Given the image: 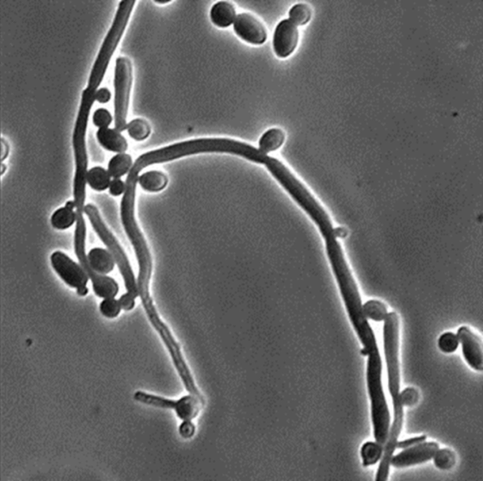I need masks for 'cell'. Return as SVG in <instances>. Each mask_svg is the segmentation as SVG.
I'll return each mask as SVG.
<instances>
[{"mask_svg": "<svg viewBox=\"0 0 483 481\" xmlns=\"http://www.w3.org/2000/svg\"><path fill=\"white\" fill-rule=\"evenodd\" d=\"M0 150H1V151H0V161L4 162L8 156H9L10 148L9 143H8L6 140L3 139V138L0 139Z\"/></svg>", "mask_w": 483, "mask_h": 481, "instance_id": "cell-34", "label": "cell"}, {"mask_svg": "<svg viewBox=\"0 0 483 481\" xmlns=\"http://www.w3.org/2000/svg\"><path fill=\"white\" fill-rule=\"evenodd\" d=\"M132 165V158L130 155L127 153H119L110 159L107 171L110 178H121L130 173Z\"/></svg>", "mask_w": 483, "mask_h": 481, "instance_id": "cell-19", "label": "cell"}, {"mask_svg": "<svg viewBox=\"0 0 483 481\" xmlns=\"http://www.w3.org/2000/svg\"><path fill=\"white\" fill-rule=\"evenodd\" d=\"M112 121L113 117L109 110L103 109V108L95 110L94 115H93V123L99 128H109Z\"/></svg>", "mask_w": 483, "mask_h": 481, "instance_id": "cell-28", "label": "cell"}, {"mask_svg": "<svg viewBox=\"0 0 483 481\" xmlns=\"http://www.w3.org/2000/svg\"><path fill=\"white\" fill-rule=\"evenodd\" d=\"M74 201H68L64 207L58 209L51 216V225L58 231H65L75 223Z\"/></svg>", "mask_w": 483, "mask_h": 481, "instance_id": "cell-17", "label": "cell"}, {"mask_svg": "<svg viewBox=\"0 0 483 481\" xmlns=\"http://www.w3.org/2000/svg\"><path fill=\"white\" fill-rule=\"evenodd\" d=\"M84 213L89 218L93 228L97 233L98 237L107 246L108 251L112 254L115 264H117L121 276L124 279L127 293L120 297L119 303L121 308L124 311L130 312L134 309L135 301L138 297L137 279H135L130 261H128L125 251L121 248L117 238L110 233L109 228L105 225L104 221L100 216L99 211L94 205H85Z\"/></svg>", "mask_w": 483, "mask_h": 481, "instance_id": "cell-4", "label": "cell"}, {"mask_svg": "<svg viewBox=\"0 0 483 481\" xmlns=\"http://www.w3.org/2000/svg\"><path fill=\"white\" fill-rule=\"evenodd\" d=\"M126 130L132 139L141 142V141L147 139L150 135L151 128L147 121L136 118V119L128 123Z\"/></svg>", "mask_w": 483, "mask_h": 481, "instance_id": "cell-22", "label": "cell"}, {"mask_svg": "<svg viewBox=\"0 0 483 481\" xmlns=\"http://www.w3.org/2000/svg\"><path fill=\"white\" fill-rule=\"evenodd\" d=\"M289 20L296 27L308 24L311 19V8L306 4H296L289 12Z\"/></svg>", "mask_w": 483, "mask_h": 481, "instance_id": "cell-24", "label": "cell"}, {"mask_svg": "<svg viewBox=\"0 0 483 481\" xmlns=\"http://www.w3.org/2000/svg\"><path fill=\"white\" fill-rule=\"evenodd\" d=\"M459 344L460 342L457 335L452 333V332H445L438 340V347L445 354H450L456 351Z\"/></svg>", "mask_w": 483, "mask_h": 481, "instance_id": "cell-26", "label": "cell"}, {"mask_svg": "<svg viewBox=\"0 0 483 481\" xmlns=\"http://www.w3.org/2000/svg\"><path fill=\"white\" fill-rule=\"evenodd\" d=\"M458 339L462 344V354L465 361L477 371L483 370L482 341L479 336L473 333L467 327L458 329Z\"/></svg>", "mask_w": 483, "mask_h": 481, "instance_id": "cell-12", "label": "cell"}, {"mask_svg": "<svg viewBox=\"0 0 483 481\" xmlns=\"http://www.w3.org/2000/svg\"><path fill=\"white\" fill-rule=\"evenodd\" d=\"M202 153H226L240 156L259 165H264L268 158V155L263 154L258 148L246 143L226 138H202L174 143L168 147L145 153L138 157L128 174L139 177L141 171L148 166L168 163L185 156Z\"/></svg>", "mask_w": 483, "mask_h": 481, "instance_id": "cell-3", "label": "cell"}, {"mask_svg": "<svg viewBox=\"0 0 483 481\" xmlns=\"http://www.w3.org/2000/svg\"><path fill=\"white\" fill-rule=\"evenodd\" d=\"M137 183L145 192L158 193L168 185V178L161 171H148L138 177Z\"/></svg>", "mask_w": 483, "mask_h": 481, "instance_id": "cell-16", "label": "cell"}, {"mask_svg": "<svg viewBox=\"0 0 483 481\" xmlns=\"http://www.w3.org/2000/svg\"><path fill=\"white\" fill-rule=\"evenodd\" d=\"M132 84V64L128 58L119 57L115 69V126L117 132L127 128L128 105Z\"/></svg>", "mask_w": 483, "mask_h": 481, "instance_id": "cell-6", "label": "cell"}, {"mask_svg": "<svg viewBox=\"0 0 483 481\" xmlns=\"http://www.w3.org/2000/svg\"><path fill=\"white\" fill-rule=\"evenodd\" d=\"M434 459L435 467L441 470L451 469L456 462V456L454 452L447 448L438 449L434 456Z\"/></svg>", "mask_w": 483, "mask_h": 481, "instance_id": "cell-25", "label": "cell"}, {"mask_svg": "<svg viewBox=\"0 0 483 481\" xmlns=\"http://www.w3.org/2000/svg\"><path fill=\"white\" fill-rule=\"evenodd\" d=\"M0 167H1V169H0V176H2V175H3V174L5 172V169H6V165H3V163H2V165H0Z\"/></svg>", "mask_w": 483, "mask_h": 481, "instance_id": "cell-36", "label": "cell"}, {"mask_svg": "<svg viewBox=\"0 0 483 481\" xmlns=\"http://www.w3.org/2000/svg\"><path fill=\"white\" fill-rule=\"evenodd\" d=\"M439 449V445L435 442L422 443L406 448L403 451L396 456H392L390 465L396 468H404L420 465L432 460Z\"/></svg>", "mask_w": 483, "mask_h": 481, "instance_id": "cell-9", "label": "cell"}, {"mask_svg": "<svg viewBox=\"0 0 483 481\" xmlns=\"http://www.w3.org/2000/svg\"><path fill=\"white\" fill-rule=\"evenodd\" d=\"M326 248L329 263L331 264L346 311L349 312V319L358 334L360 341L364 344L361 354L362 356L368 357L366 379L370 400H371L374 436L376 443L384 447L388 438L391 417H390L388 405L382 387V362L376 337L372 331V327H370L368 320L362 312V299L358 287L347 266L339 242H329L326 244Z\"/></svg>", "mask_w": 483, "mask_h": 481, "instance_id": "cell-1", "label": "cell"}, {"mask_svg": "<svg viewBox=\"0 0 483 481\" xmlns=\"http://www.w3.org/2000/svg\"><path fill=\"white\" fill-rule=\"evenodd\" d=\"M264 165L272 176L279 181V185L283 186L287 192L290 193L294 201L308 213L311 220L318 226L319 230L332 225L327 211L283 163L275 158L268 157Z\"/></svg>", "mask_w": 483, "mask_h": 481, "instance_id": "cell-5", "label": "cell"}, {"mask_svg": "<svg viewBox=\"0 0 483 481\" xmlns=\"http://www.w3.org/2000/svg\"><path fill=\"white\" fill-rule=\"evenodd\" d=\"M384 344L387 374H388V389L394 407V421L390 425L388 438L384 447V454L381 465L377 472V481L388 480L390 460L396 451V445L404 421L403 405L400 399V371L399 361V319L396 312H390L384 319Z\"/></svg>", "mask_w": 483, "mask_h": 481, "instance_id": "cell-2", "label": "cell"}, {"mask_svg": "<svg viewBox=\"0 0 483 481\" xmlns=\"http://www.w3.org/2000/svg\"><path fill=\"white\" fill-rule=\"evenodd\" d=\"M126 183L121 178H113L110 180L109 192L113 196H122L125 192Z\"/></svg>", "mask_w": 483, "mask_h": 481, "instance_id": "cell-31", "label": "cell"}, {"mask_svg": "<svg viewBox=\"0 0 483 481\" xmlns=\"http://www.w3.org/2000/svg\"><path fill=\"white\" fill-rule=\"evenodd\" d=\"M97 138L98 143L106 150L112 151L117 154L126 153V151L128 150L127 140L115 128V130L110 128H99L97 132Z\"/></svg>", "mask_w": 483, "mask_h": 481, "instance_id": "cell-13", "label": "cell"}, {"mask_svg": "<svg viewBox=\"0 0 483 481\" xmlns=\"http://www.w3.org/2000/svg\"><path fill=\"white\" fill-rule=\"evenodd\" d=\"M236 16L237 14H236L235 8L230 2L218 1L211 7V22L221 29H225L233 25Z\"/></svg>", "mask_w": 483, "mask_h": 481, "instance_id": "cell-15", "label": "cell"}, {"mask_svg": "<svg viewBox=\"0 0 483 481\" xmlns=\"http://www.w3.org/2000/svg\"><path fill=\"white\" fill-rule=\"evenodd\" d=\"M233 30L238 37L251 45H263L268 32L263 23L250 14H240L233 22Z\"/></svg>", "mask_w": 483, "mask_h": 481, "instance_id": "cell-10", "label": "cell"}, {"mask_svg": "<svg viewBox=\"0 0 483 481\" xmlns=\"http://www.w3.org/2000/svg\"><path fill=\"white\" fill-rule=\"evenodd\" d=\"M121 309L122 308H121L119 301L115 299V297L104 298L99 305V311L106 318H115L119 316Z\"/></svg>", "mask_w": 483, "mask_h": 481, "instance_id": "cell-27", "label": "cell"}, {"mask_svg": "<svg viewBox=\"0 0 483 481\" xmlns=\"http://www.w3.org/2000/svg\"><path fill=\"white\" fill-rule=\"evenodd\" d=\"M298 27L289 19H284L276 26L273 37V47L276 56L287 58L298 47Z\"/></svg>", "mask_w": 483, "mask_h": 481, "instance_id": "cell-11", "label": "cell"}, {"mask_svg": "<svg viewBox=\"0 0 483 481\" xmlns=\"http://www.w3.org/2000/svg\"><path fill=\"white\" fill-rule=\"evenodd\" d=\"M50 261L53 269L68 286L77 290L79 296H86L89 292L87 288L89 277L80 264L75 263L67 254L60 251L54 252Z\"/></svg>", "mask_w": 483, "mask_h": 481, "instance_id": "cell-8", "label": "cell"}, {"mask_svg": "<svg viewBox=\"0 0 483 481\" xmlns=\"http://www.w3.org/2000/svg\"><path fill=\"white\" fill-rule=\"evenodd\" d=\"M133 399L140 404L145 405V406L163 410H172L181 421L195 419L205 405V400L198 399L192 394L183 395L178 400H173L147 392L136 391L133 395Z\"/></svg>", "mask_w": 483, "mask_h": 481, "instance_id": "cell-7", "label": "cell"}, {"mask_svg": "<svg viewBox=\"0 0 483 481\" xmlns=\"http://www.w3.org/2000/svg\"><path fill=\"white\" fill-rule=\"evenodd\" d=\"M333 233L336 238H344L347 235V231L344 228H333Z\"/></svg>", "mask_w": 483, "mask_h": 481, "instance_id": "cell-35", "label": "cell"}, {"mask_svg": "<svg viewBox=\"0 0 483 481\" xmlns=\"http://www.w3.org/2000/svg\"><path fill=\"white\" fill-rule=\"evenodd\" d=\"M87 259L91 269L95 273L107 276L115 269V259H113L112 254L106 249L93 248L88 253Z\"/></svg>", "mask_w": 483, "mask_h": 481, "instance_id": "cell-14", "label": "cell"}, {"mask_svg": "<svg viewBox=\"0 0 483 481\" xmlns=\"http://www.w3.org/2000/svg\"><path fill=\"white\" fill-rule=\"evenodd\" d=\"M384 454V447L376 442H366L362 445L361 456L364 467L375 465L381 460Z\"/></svg>", "mask_w": 483, "mask_h": 481, "instance_id": "cell-21", "label": "cell"}, {"mask_svg": "<svg viewBox=\"0 0 483 481\" xmlns=\"http://www.w3.org/2000/svg\"><path fill=\"white\" fill-rule=\"evenodd\" d=\"M110 97H112V94H110L109 89H107V88L97 89L95 95V102L102 103V104L109 102Z\"/></svg>", "mask_w": 483, "mask_h": 481, "instance_id": "cell-33", "label": "cell"}, {"mask_svg": "<svg viewBox=\"0 0 483 481\" xmlns=\"http://www.w3.org/2000/svg\"><path fill=\"white\" fill-rule=\"evenodd\" d=\"M427 436L423 435V436L411 438V439H407L404 441H397L396 448L399 449H406V448L414 447V445L422 444V443L426 442Z\"/></svg>", "mask_w": 483, "mask_h": 481, "instance_id": "cell-32", "label": "cell"}, {"mask_svg": "<svg viewBox=\"0 0 483 481\" xmlns=\"http://www.w3.org/2000/svg\"><path fill=\"white\" fill-rule=\"evenodd\" d=\"M178 434L185 440L191 439L195 436L196 425L193 424V420H186V421L181 422L180 427H178Z\"/></svg>", "mask_w": 483, "mask_h": 481, "instance_id": "cell-30", "label": "cell"}, {"mask_svg": "<svg viewBox=\"0 0 483 481\" xmlns=\"http://www.w3.org/2000/svg\"><path fill=\"white\" fill-rule=\"evenodd\" d=\"M362 312L367 319H371L376 322L384 321L388 314L385 304L379 301H367L362 306Z\"/></svg>", "mask_w": 483, "mask_h": 481, "instance_id": "cell-23", "label": "cell"}, {"mask_svg": "<svg viewBox=\"0 0 483 481\" xmlns=\"http://www.w3.org/2000/svg\"><path fill=\"white\" fill-rule=\"evenodd\" d=\"M400 399H401L403 407H414V405L419 403V391L414 388H406V389L400 392Z\"/></svg>", "mask_w": 483, "mask_h": 481, "instance_id": "cell-29", "label": "cell"}, {"mask_svg": "<svg viewBox=\"0 0 483 481\" xmlns=\"http://www.w3.org/2000/svg\"><path fill=\"white\" fill-rule=\"evenodd\" d=\"M110 176L108 171L104 168L97 167L92 168L87 172L86 183L93 190L97 192H102L109 188L110 183Z\"/></svg>", "mask_w": 483, "mask_h": 481, "instance_id": "cell-20", "label": "cell"}, {"mask_svg": "<svg viewBox=\"0 0 483 481\" xmlns=\"http://www.w3.org/2000/svg\"><path fill=\"white\" fill-rule=\"evenodd\" d=\"M284 141L285 134L283 130L279 128H271L261 136L259 141L258 150L263 154L268 155V153L278 150L283 145Z\"/></svg>", "mask_w": 483, "mask_h": 481, "instance_id": "cell-18", "label": "cell"}]
</instances>
